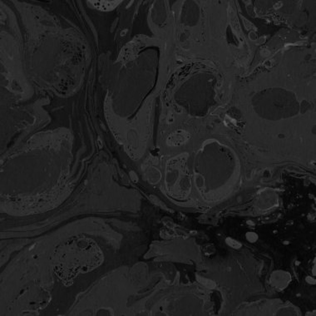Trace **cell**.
<instances>
[{"mask_svg":"<svg viewBox=\"0 0 316 316\" xmlns=\"http://www.w3.org/2000/svg\"><path fill=\"white\" fill-rule=\"evenodd\" d=\"M197 280L201 283L203 285H205V287L209 289H214L215 287V283L213 280L209 279H205V278H202L200 276H197Z\"/></svg>","mask_w":316,"mask_h":316,"instance_id":"1","label":"cell"},{"mask_svg":"<svg viewBox=\"0 0 316 316\" xmlns=\"http://www.w3.org/2000/svg\"><path fill=\"white\" fill-rule=\"evenodd\" d=\"M226 244L229 245L230 246L233 247V248H235V249H238V248L241 247V244L240 242H238L237 241H236V240H233L231 238H226Z\"/></svg>","mask_w":316,"mask_h":316,"instance_id":"2","label":"cell"},{"mask_svg":"<svg viewBox=\"0 0 316 316\" xmlns=\"http://www.w3.org/2000/svg\"><path fill=\"white\" fill-rule=\"evenodd\" d=\"M306 281H307V282H309V283H310V284H311V283H312V284H315V279H310V277H307V278H306Z\"/></svg>","mask_w":316,"mask_h":316,"instance_id":"3","label":"cell"}]
</instances>
